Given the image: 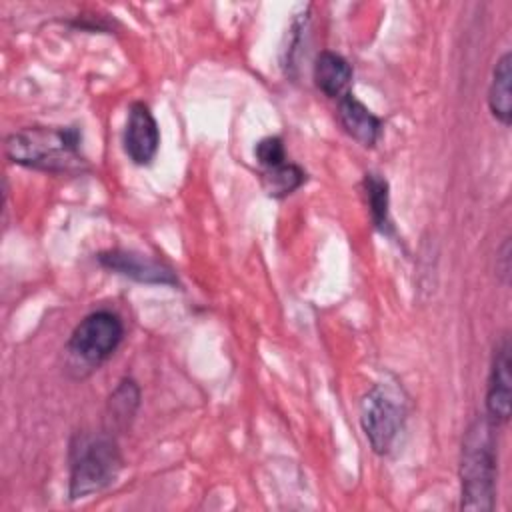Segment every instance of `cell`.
<instances>
[{"instance_id":"1","label":"cell","mask_w":512,"mask_h":512,"mask_svg":"<svg viewBox=\"0 0 512 512\" xmlns=\"http://www.w3.org/2000/svg\"><path fill=\"white\" fill-rule=\"evenodd\" d=\"M80 130L74 126H28L12 132L4 142L6 156L20 166L44 172H82Z\"/></svg>"},{"instance_id":"8","label":"cell","mask_w":512,"mask_h":512,"mask_svg":"<svg viewBox=\"0 0 512 512\" xmlns=\"http://www.w3.org/2000/svg\"><path fill=\"white\" fill-rule=\"evenodd\" d=\"M98 262L104 268L118 272L122 276H128L132 280H138V282L168 284V286L178 282L172 268H168L166 264H162L146 254H138V252H130V250L100 252Z\"/></svg>"},{"instance_id":"6","label":"cell","mask_w":512,"mask_h":512,"mask_svg":"<svg viewBox=\"0 0 512 512\" xmlns=\"http://www.w3.org/2000/svg\"><path fill=\"white\" fill-rule=\"evenodd\" d=\"M160 146V130L154 114L144 102H134L128 110L124 128V150L134 164L146 166L154 160Z\"/></svg>"},{"instance_id":"15","label":"cell","mask_w":512,"mask_h":512,"mask_svg":"<svg viewBox=\"0 0 512 512\" xmlns=\"http://www.w3.org/2000/svg\"><path fill=\"white\" fill-rule=\"evenodd\" d=\"M254 156L264 166V170L286 162V150H284V144L278 136L262 138L254 148Z\"/></svg>"},{"instance_id":"4","label":"cell","mask_w":512,"mask_h":512,"mask_svg":"<svg viewBox=\"0 0 512 512\" xmlns=\"http://www.w3.org/2000/svg\"><path fill=\"white\" fill-rule=\"evenodd\" d=\"M124 338V324L118 314L98 310L84 316L70 334L68 352L90 366L108 360Z\"/></svg>"},{"instance_id":"7","label":"cell","mask_w":512,"mask_h":512,"mask_svg":"<svg viewBox=\"0 0 512 512\" xmlns=\"http://www.w3.org/2000/svg\"><path fill=\"white\" fill-rule=\"evenodd\" d=\"M510 394H512V378H510V340L502 336L494 348L488 388H486V414L488 420L498 426L508 422L510 418Z\"/></svg>"},{"instance_id":"12","label":"cell","mask_w":512,"mask_h":512,"mask_svg":"<svg viewBox=\"0 0 512 512\" xmlns=\"http://www.w3.org/2000/svg\"><path fill=\"white\" fill-rule=\"evenodd\" d=\"M138 404H140V390H138L136 382L122 380L108 400V420H110L108 430L110 432L116 428L124 430L128 426V422L134 418Z\"/></svg>"},{"instance_id":"10","label":"cell","mask_w":512,"mask_h":512,"mask_svg":"<svg viewBox=\"0 0 512 512\" xmlns=\"http://www.w3.org/2000/svg\"><path fill=\"white\" fill-rule=\"evenodd\" d=\"M352 80V68L336 52L324 50L318 54L314 64V82L328 98H342L348 94V86Z\"/></svg>"},{"instance_id":"2","label":"cell","mask_w":512,"mask_h":512,"mask_svg":"<svg viewBox=\"0 0 512 512\" xmlns=\"http://www.w3.org/2000/svg\"><path fill=\"white\" fill-rule=\"evenodd\" d=\"M462 510H492L496 496V442L494 424L488 418H476L462 442L460 458Z\"/></svg>"},{"instance_id":"5","label":"cell","mask_w":512,"mask_h":512,"mask_svg":"<svg viewBox=\"0 0 512 512\" xmlns=\"http://www.w3.org/2000/svg\"><path fill=\"white\" fill-rule=\"evenodd\" d=\"M404 422V408L380 384L372 386L360 402V426L376 454H386Z\"/></svg>"},{"instance_id":"11","label":"cell","mask_w":512,"mask_h":512,"mask_svg":"<svg viewBox=\"0 0 512 512\" xmlns=\"http://www.w3.org/2000/svg\"><path fill=\"white\" fill-rule=\"evenodd\" d=\"M488 108L492 116L508 126L512 120V54L504 52L492 68V80L488 88Z\"/></svg>"},{"instance_id":"3","label":"cell","mask_w":512,"mask_h":512,"mask_svg":"<svg viewBox=\"0 0 512 512\" xmlns=\"http://www.w3.org/2000/svg\"><path fill=\"white\" fill-rule=\"evenodd\" d=\"M120 468V448L110 430L78 434L70 446V498L78 500L102 492L116 480Z\"/></svg>"},{"instance_id":"14","label":"cell","mask_w":512,"mask_h":512,"mask_svg":"<svg viewBox=\"0 0 512 512\" xmlns=\"http://www.w3.org/2000/svg\"><path fill=\"white\" fill-rule=\"evenodd\" d=\"M306 180V172L292 164V162H282L274 168H266L262 174V184L272 198H284L298 190Z\"/></svg>"},{"instance_id":"9","label":"cell","mask_w":512,"mask_h":512,"mask_svg":"<svg viewBox=\"0 0 512 512\" xmlns=\"http://www.w3.org/2000/svg\"><path fill=\"white\" fill-rule=\"evenodd\" d=\"M338 120L342 128L362 146H374L382 132V122L354 94H344L338 100Z\"/></svg>"},{"instance_id":"13","label":"cell","mask_w":512,"mask_h":512,"mask_svg":"<svg viewBox=\"0 0 512 512\" xmlns=\"http://www.w3.org/2000/svg\"><path fill=\"white\" fill-rule=\"evenodd\" d=\"M364 192L366 202L370 208V216L374 226L382 234H390L392 222H390V194H388V182L374 172H368L364 176Z\"/></svg>"}]
</instances>
